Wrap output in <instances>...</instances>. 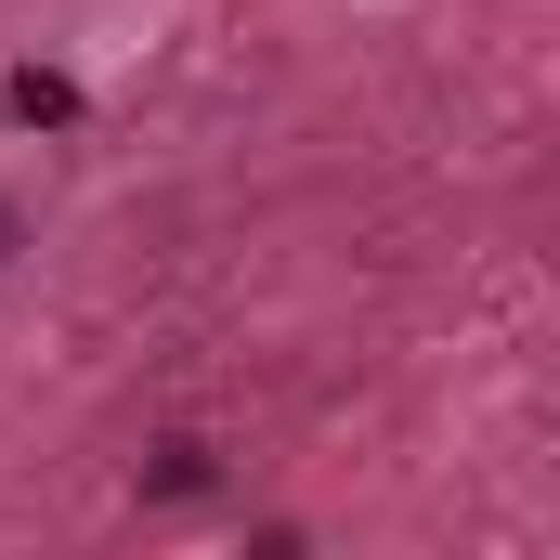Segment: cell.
<instances>
[{
  "label": "cell",
  "mask_w": 560,
  "mask_h": 560,
  "mask_svg": "<svg viewBox=\"0 0 560 560\" xmlns=\"http://www.w3.org/2000/svg\"><path fill=\"white\" fill-rule=\"evenodd\" d=\"M143 482H156V495H196V482H209V443H170V456H156Z\"/></svg>",
  "instance_id": "7a4b0ae2"
},
{
  "label": "cell",
  "mask_w": 560,
  "mask_h": 560,
  "mask_svg": "<svg viewBox=\"0 0 560 560\" xmlns=\"http://www.w3.org/2000/svg\"><path fill=\"white\" fill-rule=\"evenodd\" d=\"M0 105H13L26 131H66V118H79V79H52V66H13V79H0Z\"/></svg>",
  "instance_id": "6da1fadb"
}]
</instances>
